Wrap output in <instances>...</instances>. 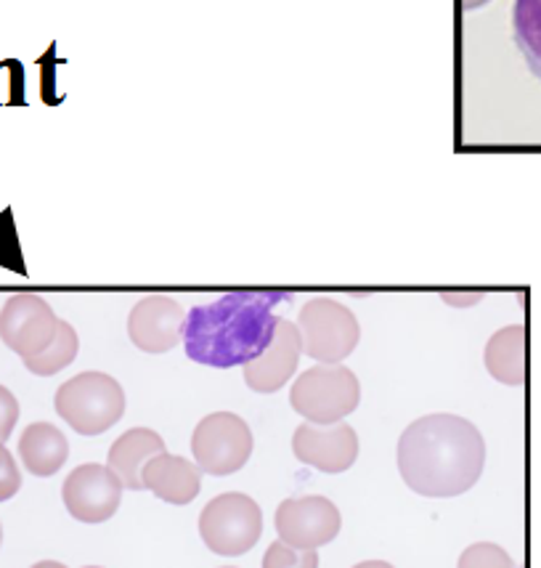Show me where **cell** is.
Masks as SVG:
<instances>
[{
  "label": "cell",
  "mask_w": 541,
  "mask_h": 568,
  "mask_svg": "<svg viewBox=\"0 0 541 568\" xmlns=\"http://www.w3.org/2000/svg\"><path fill=\"white\" fill-rule=\"evenodd\" d=\"M284 301H293V293L234 290L218 301L194 306L181 333L186 356L215 369L245 367L266 351L279 322L274 311Z\"/></svg>",
  "instance_id": "obj_1"
},
{
  "label": "cell",
  "mask_w": 541,
  "mask_h": 568,
  "mask_svg": "<svg viewBox=\"0 0 541 568\" xmlns=\"http://www.w3.org/2000/svg\"><path fill=\"white\" fill-rule=\"evenodd\" d=\"M486 468V442L459 415L419 417L401 433L398 470L419 497L449 499L470 491Z\"/></svg>",
  "instance_id": "obj_2"
},
{
  "label": "cell",
  "mask_w": 541,
  "mask_h": 568,
  "mask_svg": "<svg viewBox=\"0 0 541 568\" xmlns=\"http://www.w3.org/2000/svg\"><path fill=\"white\" fill-rule=\"evenodd\" d=\"M57 415L80 436H101L125 415L123 385L104 372H83L53 396Z\"/></svg>",
  "instance_id": "obj_3"
},
{
  "label": "cell",
  "mask_w": 541,
  "mask_h": 568,
  "mask_svg": "<svg viewBox=\"0 0 541 568\" xmlns=\"http://www.w3.org/2000/svg\"><path fill=\"white\" fill-rule=\"evenodd\" d=\"M361 402L358 377L343 364H316L297 377L289 404L310 425L343 423Z\"/></svg>",
  "instance_id": "obj_4"
},
{
  "label": "cell",
  "mask_w": 541,
  "mask_h": 568,
  "mask_svg": "<svg viewBox=\"0 0 541 568\" xmlns=\"http://www.w3.org/2000/svg\"><path fill=\"white\" fill-rule=\"evenodd\" d=\"M297 333H300L303 354H308L319 364H340L354 354L361 341L356 314L333 297H316L300 308L297 316Z\"/></svg>",
  "instance_id": "obj_5"
},
{
  "label": "cell",
  "mask_w": 541,
  "mask_h": 568,
  "mask_svg": "<svg viewBox=\"0 0 541 568\" xmlns=\"http://www.w3.org/2000/svg\"><path fill=\"white\" fill-rule=\"evenodd\" d=\"M263 513L253 497L228 491L210 499L200 516V537L215 556H245L258 545Z\"/></svg>",
  "instance_id": "obj_6"
},
{
  "label": "cell",
  "mask_w": 541,
  "mask_h": 568,
  "mask_svg": "<svg viewBox=\"0 0 541 568\" xmlns=\"http://www.w3.org/2000/svg\"><path fill=\"white\" fill-rule=\"evenodd\" d=\"M194 463L207 476H232L253 457V430L234 412H213L192 436Z\"/></svg>",
  "instance_id": "obj_7"
},
{
  "label": "cell",
  "mask_w": 541,
  "mask_h": 568,
  "mask_svg": "<svg viewBox=\"0 0 541 568\" xmlns=\"http://www.w3.org/2000/svg\"><path fill=\"white\" fill-rule=\"evenodd\" d=\"M343 529L340 510L333 499L310 495L284 499L276 510L279 542L295 550H319L329 545Z\"/></svg>",
  "instance_id": "obj_8"
},
{
  "label": "cell",
  "mask_w": 541,
  "mask_h": 568,
  "mask_svg": "<svg viewBox=\"0 0 541 568\" xmlns=\"http://www.w3.org/2000/svg\"><path fill=\"white\" fill-rule=\"evenodd\" d=\"M59 316L40 295L17 293L6 301L0 311V341L9 346L13 354L24 358L38 356L40 351L57 335Z\"/></svg>",
  "instance_id": "obj_9"
},
{
  "label": "cell",
  "mask_w": 541,
  "mask_h": 568,
  "mask_svg": "<svg viewBox=\"0 0 541 568\" xmlns=\"http://www.w3.org/2000/svg\"><path fill=\"white\" fill-rule=\"evenodd\" d=\"M67 510L80 524H104L123 503V484L106 465L88 463L74 468L62 486Z\"/></svg>",
  "instance_id": "obj_10"
},
{
  "label": "cell",
  "mask_w": 541,
  "mask_h": 568,
  "mask_svg": "<svg viewBox=\"0 0 541 568\" xmlns=\"http://www.w3.org/2000/svg\"><path fill=\"white\" fill-rule=\"evenodd\" d=\"M186 314L178 301L167 295H149L127 316V335L135 348L146 354H167L181 343Z\"/></svg>",
  "instance_id": "obj_11"
},
{
  "label": "cell",
  "mask_w": 541,
  "mask_h": 568,
  "mask_svg": "<svg viewBox=\"0 0 541 568\" xmlns=\"http://www.w3.org/2000/svg\"><path fill=\"white\" fill-rule=\"evenodd\" d=\"M293 452L300 463L321 473H345L358 459V436L348 423H303L293 436Z\"/></svg>",
  "instance_id": "obj_12"
},
{
  "label": "cell",
  "mask_w": 541,
  "mask_h": 568,
  "mask_svg": "<svg viewBox=\"0 0 541 568\" xmlns=\"http://www.w3.org/2000/svg\"><path fill=\"white\" fill-rule=\"evenodd\" d=\"M300 354L303 343L295 322L279 320L266 351L245 364L247 388H253L255 394H276V390H282L289 383V377L295 375Z\"/></svg>",
  "instance_id": "obj_13"
},
{
  "label": "cell",
  "mask_w": 541,
  "mask_h": 568,
  "mask_svg": "<svg viewBox=\"0 0 541 568\" xmlns=\"http://www.w3.org/2000/svg\"><path fill=\"white\" fill-rule=\"evenodd\" d=\"M141 484L162 503L171 505H188L200 497L202 473L194 463L175 455H157L146 463L141 473Z\"/></svg>",
  "instance_id": "obj_14"
},
{
  "label": "cell",
  "mask_w": 541,
  "mask_h": 568,
  "mask_svg": "<svg viewBox=\"0 0 541 568\" xmlns=\"http://www.w3.org/2000/svg\"><path fill=\"white\" fill-rule=\"evenodd\" d=\"M157 455H165V442H162L160 433L152 428H131L112 444L106 468L123 484V489L141 491L144 489L141 473H144L149 459Z\"/></svg>",
  "instance_id": "obj_15"
},
{
  "label": "cell",
  "mask_w": 541,
  "mask_h": 568,
  "mask_svg": "<svg viewBox=\"0 0 541 568\" xmlns=\"http://www.w3.org/2000/svg\"><path fill=\"white\" fill-rule=\"evenodd\" d=\"M486 369L493 381L504 385H523L529 377V333L523 324H510L491 335L486 346Z\"/></svg>",
  "instance_id": "obj_16"
},
{
  "label": "cell",
  "mask_w": 541,
  "mask_h": 568,
  "mask_svg": "<svg viewBox=\"0 0 541 568\" xmlns=\"http://www.w3.org/2000/svg\"><path fill=\"white\" fill-rule=\"evenodd\" d=\"M19 457L32 476L49 478L64 468L67 457H70V442L57 425L32 423L19 438Z\"/></svg>",
  "instance_id": "obj_17"
},
{
  "label": "cell",
  "mask_w": 541,
  "mask_h": 568,
  "mask_svg": "<svg viewBox=\"0 0 541 568\" xmlns=\"http://www.w3.org/2000/svg\"><path fill=\"white\" fill-rule=\"evenodd\" d=\"M80 351V337L74 333V327L70 322L59 320L57 324V335L51 337V343L40 351L38 356L24 358V367L32 372V375L40 377H51L57 372H62L70 367Z\"/></svg>",
  "instance_id": "obj_18"
},
{
  "label": "cell",
  "mask_w": 541,
  "mask_h": 568,
  "mask_svg": "<svg viewBox=\"0 0 541 568\" xmlns=\"http://www.w3.org/2000/svg\"><path fill=\"white\" fill-rule=\"evenodd\" d=\"M457 568H518V566L504 547L493 542H478V545H470L468 550L459 556Z\"/></svg>",
  "instance_id": "obj_19"
},
{
  "label": "cell",
  "mask_w": 541,
  "mask_h": 568,
  "mask_svg": "<svg viewBox=\"0 0 541 568\" xmlns=\"http://www.w3.org/2000/svg\"><path fill=\"white\" fill-rule=\"evenodd\" d=\"M263 568H319L316 550H295L284 542H274L263 556Z\"/></svg>",
  "instance_id": "obj_20"
},
{
  "label": "cell",
  "mask_w": 541,
  "mask_h": 568,
  "mask_svg": "<svg viewBox=\"0 0 541 568\" xmlns=\"http://www.w3.org/2000/svg\"><path fill=\"white\" fill-rule=\"evenodd\" d=\"M22 489V473H19L17 459L3 444H0V503L11 499Z\"/></svg>",
  "instance_id": "obj_21"
},
{
  "label": "cell",
  "mask_w": 541,
  "mask_h": 568,
  "mask_svg": "<svg viewBox=\"0 0 541 568\" xmlns=\"http://www.w3.org/2000/svg\"><path fill=\"white\" fill-rule=\"evenodd\" d=\"M19 420V402L6 385H0V444L13 433V425Z\"/></svg>",
  "instance_id": "obj_22"
},
{
  "label": "cell",
  "mask_w": 541,
  "mask_h": 568,
  "mask_svg": "<svg viewBox=\"0 0 541 568\" xmlns=\"http://www.w3.org/2000/svg\"><path fill=\"white\" fill-rule=\"evenodd\" d=\"M354 568H396V566L385 564V560H364V564H358Z\"/></svg>",
  "instance_id": "obj_23"
},
{
  "label": "cell",
  "mask_w": 541,
  "mask_h": 568,
  "mask_svg": "<svg viewBox=\"0 0 541 568\" xmlns=\"http://www.w3.org/2000/svg\"><path fill=\"white\" fill-rule=\"evenodd\" d=\"M32 568H70V566L57 564V560H40V564H35Z\"/></svg>",
  "instance_id": "obj_24"
},
{
  "label": "cell",
  "mask_w": 541,
  "mask_h": 568,
  "mask_svg": "<svg viewBox=\"0 0 541 568\" xmlns=\"http://www.w3.org/2000/svg\"><path fill=\"white\" fill-rule=\"evenodd\" d=\"M0 542H3V526H0Z\"/></svg>",
  "instance_id": "obj_25"
},
{
  "label": "cell",
  "mask_w": 541,
  "mask_h": 568,
  "mask_svg": "<svg viewBox=\"0 0 541 568\" xmlns=\"http://www.w3.org/2000/svg\"><path fill=\"white\" fill-rule=\"evenodd\" d=\"M85 568H99V566H85Z\"/></svg>",
  "instance_id": "obj_26"
},
{
  "label": "cell",
  "mask_w": 541,
  "mask_h": 568,
  "mask_svg": "<svg viewBox=\"0 0 541 568\" xmlns=\"http://www.w3.org/2000/svg\"><path fill=\"white\" fill-rule=\"evenodd\" d=\"M226 568H234V566H226Z\"/></svg>",
  "instance_id": "obj_27"
}]
</instances>
